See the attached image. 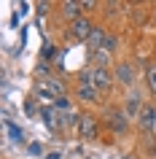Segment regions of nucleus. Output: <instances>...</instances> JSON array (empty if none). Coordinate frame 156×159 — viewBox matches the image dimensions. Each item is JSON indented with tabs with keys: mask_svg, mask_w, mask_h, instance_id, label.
Masks as SVG:
<instances>
[{
	"mask_svg": "<svg viewBox=\"0 0 156 159\" xmlns=\"http://www.w3.org/2000/svg\"><path fill=\"white\" fill-rule=\"evenodd\" d=\"M86 46L94 49V51H108V54H113L116 46H118V41H116L113 33H108L102 27H94V33H91V38L86 41Z\"/></svg>",
	"mask_w": 156,
	"mask_h": 159,
	"instance_id": "nucleus-1",
	"label": "nucleus"
},
{
	"mask_svg": "<svg viewBox=\"0 0 156 159\" xmlns=\"http://www.w3.org/2000/svg\"><path fill=\"white\" fill-rule=\"evenodd\" d=\"M91 70V84H94V89L97 92H108L110 86H113V81H116V75H113V70L110 67H89Z\"/></svg>",
	"mask_w": 156,
	"mask_h": 159,
	"instance_id": "nucleus-2",
	"label": "nucleus"
},
{
	"mask_svg": "<svg viewBox=\"0 0 156 159\" xmlns=\"http://www.w3.org/2000/svg\"><path fill=\"white\" fill-rule=\"evenodd\" d=\"M97 135H100L97 116L94 113H83L81 121H78V138L81 140H97Z\"/></svg>",
	"mask_w": 156,
	"mask_h": 159,
	"instance_id": "nucleus-3",
	"label": "nucleus"
},
{
	"mask_svg": "<svg viewBox=\"0 0 156 159\" xmlns=\"http://www.w3.org/2000/svg\"><path fill=\"white\" fill-rule=\"evenodd\" d=\"M91 33H94V22L89 16H81V19H75V22H70V35H73L75 41H89Z\"/></svg>",
	"mask_w": 156,
	"mask_h": 159,
	"instance_id": "nucleus-4",
	"label": "nucleus"
},
{
	"mask_svg": "<svg viewBox=\"0 0 156 159\" xmlns=\"http://www.w3.org/2000/svg\"><path fill=\"white\" fill-rule=\"evenodd\" d=\"M137 127L140 132H151L156 127V105H143V111L137 113Z\"/></svg>",
	"mask_w": 156,
	"mask_h": 159,
	"instance_id": "nucleus-5",
	"label": "nucleus"
},
{
	"mask_svg": "<svg viewBox=\"0 0 156 159\" xmlns=\"http://www.w3.org/2000/svg\"><path fill=\"white\" fill-rule=\"evenodd\" d=\"M113 75H116V81L121 86L135 84V67H132V62H118V65L113 67Z\"/></svg>",
	"mask_w": 156,
	"mask_h": 159,
	"instance_id": "nucleus-6",
	"label": "nucleus"
},
{
	"mask_svg": "<svg viewBox=\"0 0 156 159\" xmlns=\"http://www.w3.org/2000/svg\"><path fill=\"white\" fill-rule=\"evenodd\" d=\"M75 97H78L81 102H97L100 92L94 89V84H78L75 86Z\"/></svg>",
	"mask_w": 156,
	"mask_h": 159,
	"instance_id": "nucleus-7",
	"label": "nucleus"
},
{
	"mask_svg": "<svg viewBox=\"0 0 156 159\" xmlns=\"http://www.w3.org/2000/svg\"><path fill=\"white\" fill-rule=\"evenodd\" d=\"M59 11H62V16L70 19V22H75V19H81V16H83L81 3H73V0H65V3L59 6Z\"/></svg>",
	"mask_w": 156,
	"mask_h": 159,
	"instance_id": "nucleus-8",
	"label": "nucleus"
},
{
	"mask_svg": "<svg viewBox=\"0 0 156 159\" xmlns=\"http://www.w3.org/2000/svg\"><path fill=\"white\" fill-rule=\"evenodd\" d=\"M127 111H108V124L113 127L116 132H124L127 129Z\"/></svg>",
	"mask_w": 156,
	"mask_h": 159,
	"instance_id": "nucleus-9",
	"label": "nucleus"
},
{
	"mask_svg": "<svg viewBox=\"0 0 156 159\" xmlns=\"http://www.w3.org/2000/svg\"><path fill=\"white\" fill-rule=\"evenodd\" d=\"M6 129H8V135H11V140H14V143H25V132H22L14 121H8V119H6Z\"/></svg>",
	"mask_w": 156,
	"mask_h": 159,
	"instance_id": "nucleus-10",
	"label": "nucleus"
},
{
	"mask_svg": "<svg viewBox=\"0 0 156 159\" xmlns=\"http://www.w3.org/2000/svg\"><path fill=\"white\" fill-rule=\"evenodd\" d=\"M145 84H148V89L156 94V65H148V70H145Z\"/></svg>",
	"mask_w": 156,
	"mask_h": 159,
	"instance_id": "nucleus-11",
	"label": "nucleus"
},
{
	"mask_svg": "<svg viewBox=\"0 0 156 159\" xmlns=\"http://www.w3.org/2000/svg\"><path fill=\"white\" fill-rule=\"evenodd\" d=\"M27 151H30L33 157H43V143H30V146H27Z\"/></svg>",
	"mask_w": 156,
	"mask_h": 159,
	"instance_id": "nucleus-12",
	"label": "nucleus"
},
{
	"mask_svg": "<svg viewBox=\"0 0 156 159\" xmlns=\"http://www.w3.org/2000/svg\"><path fill=\"white\" fill-rule=\"evenodd\" d=\"M35 8H38V14H49V8H51V3H46V0H43V3H38V6H35Z\"/></svg>",
	"mask_w": 156,
	"mask_h": 159,
	"instance_id": "nucleus-13",
	"label": "nucleus"
},
{
	"mask_svg": "<svg viewBox=\"0 0 156 159\" xmlns=\"http://www.w3.org/2000/svg\"><path fill=\"white\" fill-rule=\"evenodd\" d=\"M81 8L83 11H91V8H97V3H91V0H81Z\"/></svg>",
	"mask_w": 156,
	"mask_h": 159,
	"instance_id": "nucleus-14",
	"label": "nucleus"
},
{
	"mask_svg": "<svg viewBox=\"0 0 156 159\" xmlns=\"http://www.w3.org/2000/svg\"><path fill=\"white\" fill-rule=\"evenodd\" d=\"M46 159H62V154L59 151H51V154H46Z\"/></svg>",
	"mask_w": 156,
	"mask_h": 159,
	"instance_id": "nucleus-15",
	"label": "nucleus"
},
{
	"mask_svg": "<svg viewBox=\"0 0 156 159\" xmlns=\"http://www.w3.org/2000/svg\"><path fill=\"white\" fill-rule=\"evenodd\" d=\"M154 22H156V8H154Z\"/></svg>",
	"mask_w": 156,
	"mask_h": 159,
	"instance_id": "nucleus-16",
	"label": "nucleus"
},
{
	"mask_svg": "<svg viewBox=\"0 0 156 159\" xmlns=\"http://www.w3.org/2000/svg\"><path fill=\"white\" fill-rule=\"evenodd\" d=\"M124 159H129V157H124Z\"/></svg>",
	"mask_w": 156,
	"mask_h": 159,
	"instance_id": "nucleus-17",
	"label": "nucleus"
}]
</instances>
